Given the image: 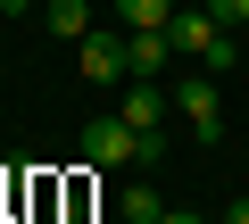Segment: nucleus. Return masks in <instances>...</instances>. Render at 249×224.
<instances>
[{"mask_svg":"<svg viewBox=\"0 0 249 224\" xmlns=\"http://www.w3.org/2000/svg\"><path fill=\"white\" fill-rule=\"evenodd\" d=\"M166 91H175L183 125H191L199 141H224V91H216V75H208V67H199V75H175Z\"/></svg>","mask_w":249,"mask_h":224,"instance_id":"nucleus-1","label":"nucleus"},{"mask_svg":"<svg viewBox=\"0 0 249 224\" xmlns=\"http://www.w3.org/2000/svg\"><path fill=\"white\" fill-rule=\"evenodd\" d=\"M83 158H91V166H133V158H142V133L124 125V117H91V125H83Z\"/></svg>","mask_w":249,"mask_h":224,"instance_id":"nucleus-2","label":"nucleus"},{"mask_svg":"<svg viewBox=\"0 0 249 224\" xmlns=\"http://www.w3.org/2000/svg\"><path fill=\"white\" fill-rule=\"evenodd\" d=\"M116 117L133 125V133H158V125H166V83L133 75V83H124V100H116Z\"/></svg>","mask_w":249,"mask_h":224,"instance_id":"nucleus-3","label":"nucleus"},{"mask_svg":"<svg viewBox=\"0 0 249 224\" xmlns=\"http://www.w3.org/2000/svg\"><path fill=\"white\" fill-rule=\"evenodd\" d=\"M166 58H175V42H166V25H133V34H124V67H133V75H166ZM133 75H124V83H133Z\"/></svg>","mask_w":249,"mask_h":224,"instance_id":"nucleus-4","label":"nucleus"},{"mask_svg":"<svg viewBox=\"0 0 249 224\" xmlns=\"http://www.w3.org/2000/svg\"><path fill=\"white\" fill-rule=\"evenodd\" d=\"M75 58H83V75L91 83H124L133 67H124V34H83L75 42Z\"/></svg>","mask_w":249,"mask_h":224,"instance_id":"nucleus-5","label":"nucleus"},{"mask_svg":"<svg viewBox=\"0 0 249 224\" xmlns=\"http://www.w3.org/2000/svg\"><path fill=\"white\" fill-rule=\"evenodd\" d=\"M224 25H216V9H175L166 17V42L183 50V58H208V42H216Z\"/></svg>","mask_w":249,"mask_h":224,"instance_id":"nucleus-6","label":"nucleus"},{"mask_svg":"<svg viewBox=\"0 0 249 224\" xmlns=\"http://www.w3.org/2000/svg\"><path fill=\"white\" fill-rule=\"evenodd\" d=\"M42 25H50L58 42H83V34H100V17H91V0H50V9H42Z\"/></svg>","mask_w":249,"mask_h":224,"instance_id":"nucleus-7","label":"nucleus"},{"mask_svg":"<svg viewBox=\"0 0 249 224\" xmlns=\"http://www.w3.org/2000/svg\"><path fill=\"white\" fill-rule=\"evenodd\" d=\"M116 207H124V224H158V216H166V199H158L150 183H124V199H116Z\"/></svg>","mask_w":249,"mask_h":224,"instance_id":"nucleus-8","label":"nucleus"},{"mask_svg":"<svg viewBox=\"0 0 249 224\" xmlns=\"http://www.w3.org/2000/svg\"><path fill=\"white\" fill-rule=\"evenodd\" d=\"M175 17V0H116V25L133 34V25H166Z\"/></svg>","mask_w":249,"mask_h":224,"instance_id":"nucleus-9","label":"nucleus"},{"mask_svg":"<svg viewBox=\"0 0 249 224\" xmlns=\"http://www.w3.org/2000/svg\"><path fill=\"white\" fill-rule=\"evenodd\" d=\"M232 58H241V50H232V34H216V42H208V58H199V67H208V75H232Z\"/></svg>","mask_w":249,"mask_h":224,"instance_id":"nucleus-10","label":"nucleus"},{"mask_svg":"<svg viewBox=\"0 0 249 224\" xmlns=\"http://www.w3.org/2000/svg\"><path fill=\"white\" fill-rule=\"evenodd\" d=\"M216 9V25H249V0H208Z\"/></svg>","mask_w":249,"mask_h":224,"instance_id":"nucleus-11","label":"nucleus"},{"mask_svg":"<svg viewBox=\"0 0 249 224\" xmlns=\"http://www.w3.org/2000/svg\"><path fill=\"white\" fill-rule=\"evenodd\" d=\"M158 224H208V216H191V207H166V216H158Z\"/></svg>","mask_w":249,"mask_h":224,"instance_id":"nucleus-12","label":"nucleus"},{"mask_svg":"<svg viewBox=\"0 0 249 224\" xmlns=\"http://www.w3.org/2000/svg\"><path fill=\"white\" fill-rule=\"evenodd\" d=\"M224 224H249V199H232V216H224Z\"/></svg>","mask_w":249,"mask_h":224,"instance_id":"nucleus-13","label":"nucleus"}]
</instances>
